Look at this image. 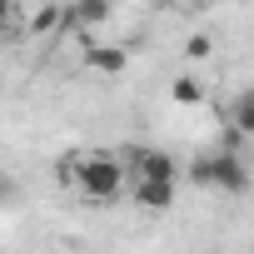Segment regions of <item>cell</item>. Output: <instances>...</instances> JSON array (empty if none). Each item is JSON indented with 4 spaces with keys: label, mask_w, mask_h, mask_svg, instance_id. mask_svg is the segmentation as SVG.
<instances>
[{
    "label": "cell",
    "mask_w": 254,
    "mask_h": 254,
    "mask_svg": "<svg viewBox=\"0 0 254 254\" xmlns=\"http://www.w3.org/2000/svg\"><path fill=\"white\" fill-rule=\"evenodd\" d=\"M60 185H75V190H80L85 199H95V204H115V199L125 194L120 155H115V150H80V155H65Z\"/></svg>",
    "instance_id": "cell-1"
},
{
    "label": "cell",
    "mask_w": 254,
    "mask_h": 254,
    "mask_svg": "<svg viewBox=\"0 0 254 254\" xmlns=\"http://www.w3.org/2000/svg\"><path fill=\"white\" fill-rule=\"evenodd\" d=\"M190 180L199 190H214V194H244L249 190V170L234 150H214V155H199L190 165Z\"/></svg>",
    "instance_id": "cell-2"
},
{
    "label": "cell",
    "mask_w": 254,
    "mask_h": 254,
    "mask_svg": "<svg viewBox=\"0 0 254 254\" xmlns=\"http://www.w3.org/2000/svg\"><path fill=\"white\" fill-rule=\"evenodd\" d=\"M120 170H125V185H180L175 155H165V150H155V145L120 150Z\"/></svg>",
    "instance_id": "cell-3"
},
{
    "label": "cell",
    "mask_w": 254,
    "mask_h": 254,
    "mask_svg": "<svg viewBox=\"0 0 254 254\" xmlns=\"http://www.w3.org/2000/svg\"><path fill=\"white\" fill-rule=\"evenodd\" d=\"M85 65H90L95 75L115 80V75H125V65H130V50H125V45H110V40H90V45H85Z\"/></svg>",
    "instance_id": "cell-4"
},
{
    "label": "cell",
    "mask_w": 254,
    "mask_h": 254,
    "mask_svg": "<svg viewBox=\"0 0 254 254\" xmlns=\"http://www.w3.org/2000/svg\"><path fill=\"white\" fill-rule=\"evenodd\" d=\"M60 25H70L65 5H20V30L25 35H55Z\"/></svg>",
    "instance_id": "cell-5"
},
{
    "label": "cell",
    "mask_w": 254,
    "mask_h": 254,
    "mask_svg": "<svg viewBox=\"0 0 254 254\" xmlns=\"http://www.w3.org/2000/svg\"><path fill=\"white\" fill-rule=\"evenodd\" d=\"M125 194H130L140 209H155V214L175 204V185H125Z\"/></svg>",
    "instance_id": "cell-6"
},
{
    "label": "cell",
    "mask_w": 254,
    "mask_h": 254,
    "mask_svg": "<svg viewBox=\"0 0 254 254\" xmlns=\"http://www.w3.org/2000/svg\"><path fill=\"white\" fill-rule=\"evenodd\" d=\"M170 95H175V105H199L204 100V85H199V75H180L170 85Z\"/></svg>",
    "instance_id": "cell-7"
},
{
    "label": "cell",
    "mask_w": 254,
    "mask_h": 254,
    "mask_svg": "<svg viewBox=\"0 0 254 254\" xmlns=\"http://www.w3.org/2000/svg\"><path fill=\"white\" fill-rule=\"evenodd\" d=\"M229 115H234V130H239V135H254V95H249V90L234 100Z\"/></svg>",
    "instance_id": "cell-8"
},
{
    "label": "cell",
    "mask_w": 254,
    "mask_h": 254,
    "mask_svg": "<svg viewBox=\"0 0 254 254\" xmlns=\"http://www.w3.org/2000/svg\"><path fill=\"white\" fill-rule=\"evenodd\" d=\"M75 15H80L85 25H105V20H110V5H100V0H85V5H80Z\"/></svg>",
    "instance_id": "cell-9"
},
{
    "label": "cell",
    "mask_w": 254,
    "mask_h": 254,
    "mask_svg": "<svg viewBox=\"0 0 254 254\" xmlns=\"http://www.w3.org/2000/svg\"><path fill=\"white\" fill-rule=\"evenodd\" d=\"M0 30H20V5L15 0H0Z\"/></svg>",
    "instance_id": "cell-10"
},
{
    "label": "cell",
    "mask_w": 254,
    "mask_h": 254,
    "mask_svg": "<svg viewBox=\"0 0 254 254\" xmlns=\"http://www.w3.org/2000/svg\"><path fill=\"white\" fill-rule=\"evenodd\" d=\"M209 50H214V45H209V40H204V35H194V40H190V55H194V60H204V55H209Z\"/></svg>",
    "instance_id": "cell-11"
}]
</instances>
